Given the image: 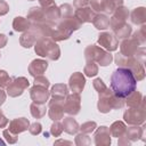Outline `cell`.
<instances>
[{
    "mask_svg": "<svg viewBox=\"0 0 146 146\" xmlns=\"http://www.w3.org/2000/svg\"><path fill=\"white\" fill-rule=\"evenodd\" d=\"M136 86H137V80L135 79L132 72L129 68L119 67L113 72L111 76L112 91L121 98H125L132 91H135Z\"/></svg>",
    "mask_w": 146,
    "mask_h": 146,
    "instance_id": "6da1fadb",
    "label": "cell"
},
{
    "mask_svg": "<svg viewBox=\"0 0 146 146\" xmlns=\"http://www.w3.org/2000/svg\"><path fill=\"white\" fill-rule=\"evenodd\" d=\"M34 50L36 55L41 57H46L49 60H57L60 56V49L57 43L47 36L40 38L34 43Z\"/></svg>",
    "mask_w": 146,
    "mask_h": 146,
    "instance_id": "7a4b0ae2",
    "label": "cell"
},
{
    "mask_svg": "<svg viewBox=\"0 0 146 146\" xmlns=\"http://www.w3.org/2000/svg\"><path fill=\"white\" fill-rule=\"evenodd\" d=\"M98 95H99L98 111L102 113H108L112 108H122L124 105V99L116 96L108 88Z\"/></svg>",
    "mask_w": 146,
    "mask_h": 146,
    "instance_id": "3957f363",
    "label": "cell"
},
{
    "mask_svg": "<svg viewBox=\"0 0 146 146\" xmlns=\"http://www.w3.org/2000/svg\"><path fill=\"white\" fill-rule=\"evenodd\" d=\"M115 63L120 66V67H125V68H129L135 79L137 81H140L145 78V70H144V65L143 63L137 59L135 56H131V57H125L121 54H117L115 56Z\"/></svg>",
    "mask_w": 146,
    "mask_h": 146,
    "instance_id": "277c9868",
    "label": "cell"
},
{
    "mask_svg": "<svg viewBox=\"0 0 146 146\" xmlns=\"http://www.w3.org/2000/svg\"><path fill=\"white\" fill-rule=\"evenodd\" d=\"M84 57L87 60H94L100 66H107L113 60V56L108 51H105L95 44L88 46L84 49Z\"/></svg>",
    "mask_w": 146,
    "mask_h": 146,
    "instance_id": "5b68a950",
    "label": "cell"
},
{
    "mask_svg": "<svg viewBox=\"0 0 146 146\" xmlns=\"http://www.w3.org/2000/svg\"><path fill=\"white\" fill-rule=\"evenodd\" d=\"M30 86V82L24 76H19V78H15L11 80L10 84L7 87V94L10 97H18L21 96L25 89H27Z\"/></svg>",
    "mask_w": 146,
    "mask_h": 146,
    "instance_id": "8992f818",
    "label": "cell"
},
{
    "mask_svg": "<svg viewBox=\"0 0 146 146\" xmlns=\"http://www.w3.org/2000/svg\"><path fill=\"white\" fill-rule=\"evenodd\" d=\"M63 107H64V112L70 114V115H76L80 112L81 108V97L79 94H71L67 95L64 99L63 103Z\"/></svg>",
    "mask_w": 146,
    "mask_h": 146,
    "instance_id": "52a82bcc",
    "label": "cell"
},
{
    "mask_svg": "<svg viewBox=\"0 0 146 146\" xmlns=\"http://www.w3.org/2000/svg\"><path fill=\"white\" fill-rule=\"evenodd\" d=\"M124 121L130 125H139L145 122L146 113L143 108H131L127 110L123 114Z\"/></svg>",
    "mask_w": 146,
    "mask_h": 146,
    "instance_id": "ba28073f",
    "label": "cell"
},
{
    "mask_svg": "<svg viewBox=\"0 0 146 146\" xmlns=\"http://www.w3.org/2000/svg\"><path fill=\"white\" fill-rule=\"evenodd\" d=\"M128 16H129V11H128V9L125 8V7H119L114 13H113V15H112V17H111V19H110V26H111V29H112V31H114V30H116L117 27H120V26H122L123 24H125L127 22H125V19L128 18Z\"/></svg>",
    "mask_w": 146,
    "mask_h": 146,
    "instance_id": "9c48e42d",
    "label": "cell"
},
{
    "mask_svg": "<svg viewBox=\"0 0 146 146\" xmlns=\"http://www.w3.org/2000/svg\"><path fill=\"white\" fill-rule=\"evenodd\" d=\"M63 103H64V100H62V99H55V98H52L49 102L48 114H49V116H50V119L52 121H58V120L63 119V116H64Z\"/></svg>",
    "mask_w": 146,
    "mask_h": 146,
    "instance_id": "30bf717a",
    "label": "cell"
},
{
    "mask_svg": "<svg viewBox=\"0 0 146 146\" xmlns=\"http://www.w3.org/2000/svg\"><path fill=\"white\" fill-rule=\"evenodd\" d=\"M98 43L102 47H104L105 49H107L108 51L116 50L117 49V46H119L117 38L115 35H113L112 33H110V32H104V33L99 34Z\"/></svg>",
    "mask_w": 146,
    "mask_h": 146,
    "instance_id": "8fae6325",
    "label": "cell"
},
{
    "mask_svg": "<svg viewBox=\"0 0 146 146\" xmlns=\"http://www.w3.org/2000/svg\"><path fill=\"white\" fill-rule=\"evenodd\" d=\"M30 96L32 98V100L34 103H39V104H44L49 96H50V92L47 90V88L44 87H40V86H33L31 89H30Z\"/></svg>",
    "mask_w": 146,
    "mask_h": 146,
    "instance_id": "7c38bea8",
    "label": "cell"
},
{
    "mask_svg": "<svg viewBox=\"0 0 146 146\" xmlns=\"http://www.w3.org/2000/svg\"><path fill=\"white\" fill-rule=\"evenodd\" d=\"M139 49V44L137 41H135L132 38L131 39H125L121 42L120 44V54L125 56V57H131L137 54Z\"/></svg>",
    "mask_w": 146,
    "mask_h": 146,
    "instance_id": "4fadbf2b",
    "label": "cell"
},
{
    "mask_svg": "<svg viewBox=\"0 0 146 146\" xmlns=\"http://www.w3.org/2000/svg\"><path fill=\"white\" fill-rule=\"evenodd\" d=\"M27 21L30 22L31 26H38V25H41L47 22L43 10L38 7H32L30 9V11L27 14Z\"/></svg>",
    "mask_w": 146,
    "mask_h": 146,
    "instance_id": "5bb4252c",
    "label": "cell"
},
{
    "mask_svg": "<svg viewBox=\"0 0 146 146\" xmlns=\"http://www.w3.org/2000/svg\"><path fill=\"white\" fill-rule=\"evenodd\" d=\"M84 84H86V79H84L82 73L75 72V73H73L71 75L70 81H68V86H70V88H71V90L73 92L80 94L83 90Z\"/></svg>",
    "mask_w": 146,
    "mask_h": 146,
    "instance_id": "9a60e30c",
    "label": "cell"
},
{
    "mask_svg": "<svg viewBox=\"0 0 146 146\" xmlns=\"http://www.w3.org/2000/svg\"><path fill=\"white\" fill-rule=\"evenodd\" d=\"M74 16L82 24V23L92 22L94 17L96 16V13L90 8V6H86L82 8H76V10L74 11Z\"/></svg>",
    "mask_w": 146,
    "mask_h": 146,
    "instance_id": "2e32d148",
    "label": "cell"
},
{
    "mask_svg": "<svg viewBox=\"0 0 146 146\" xmlns=\"http://www.w3.org/2000/svg\"><path fill=\"white\" fill-rule=\"evenodd\" d=\"M127 98V105L131 108H143L145 110V97L139 91H132Z\"/></svg>",
    "mask_w": 146,
    "mask_h": 146,
    "instance_id": "e0dca14e",
    "label": "cell"
},
{
    "mask_svg": "<svg viewBox=\"0 0 146 146\" xmlns=\"http://www.w3.org/2000/svg\"><path fill=\"white\" fill-rule=\"evenodd\" d=\"M95 144L98 146H106L111 144V133L107 127H99L95 132Z\"/></svg>",
    "mask_w": 146,
    "mask_h": 146,
    "instance_id": "ac0fdd59",
    "label": "cell"
},
{
    "mask_svg": "<svg viewBox=\"0 0 146 146\" xmlns=\"http://www.w3.org/2000/svg\"><path fill=\"white\" fill-rule=\"evenodd\" d=\"M39 39H40L39 34H38L33 29L30 27V29L27 30V32L23 33L22 36L19 38V43H21L24 48H30V47H32Z\"/></svg>",
    "mask_w": 146,
    "mask_h": 146,
    "instance_id": "d6986e66",
    "label": "cell"
},
{
    "mask_svg": "<svg viewBox=\"0 0 146 146\" xmlns=\"http://www.w3.org/2000/svg\"><path fill=\"white\" fill-rule=\"evenodd\" d=\"M48 67V63L47 60L43 59H34L31 62V64L29 65V73L32 76H38V75H42L46 70Z\"/></svg>",
    "mask_w": 146,
    "mask_h": 146,
    "instance_id": "ffe728a7",
    "label": "cell"
},
{
    "mask_svg": "<svg viewBox=\"0 0 146 146\" xmlns=\"http://www.w3.org/2000/svg\"><path fill=\"white\" fill-rule=\"evenodd\" d=\"M29 125H30V122L25 117H17V119H14L13 121H10L9 123V130L16 135L25 131L29 129Z\"/></svg>",
    "mask_w": 146,
    "mask_h": 146,
    "instance_id": "44dd1931",
    "label": "cell"
},
{
    "mask_svg": "<svg viewBox=\"0 0 146 146\" xmlns=\"http://www.w3.org/2000/svg\"><path fill=\"white\" fill-rule=\"evenodd\" d=\"M123 0H100V11L105 14H113L119 7H121Z\"/></svg>",
    "mask_w": 146,
    "mask_h": 146,
    "instance_id": "7402d4cb",
    "label": "cell"
},
{
    "mask_svg": "<svg viewBox=\"0 0 146 146\" xmlns=\"http://www.w3.org/2000/svg\"><path fill=\"white\" fill-rule=\"evenodd\" d=\"M144 129L145 127H141V128H138L137 125H132L128 129H125V133L124 136L130 140V141H135L137 139H141V140H145V137H144Z\"/></svg>",
    "mask_w": 146,
    "mask_h": 146,
    "instance_id": "603a6c76",
    "label": "cell"
},
{
    "mask_svg": "<svg viewBox=\"0 0 146 146\" xmlns=\"http://www.w3.org/2000/svg\"><path fill=\"white\" fill-rule=\"evenodd\" d=\"M131 22L136 25H144L146 22V9L144 7L135 8L131 11Z\"/></svg>",
    "mask_w": 146,
    "mask_h": 146,
    "instance_id": "cb8c5ba5",
    "label": "cell"
},
{
    "mask_svg": "<svg viewBox=\"0 0 146 146\" xmlns=\"http://www.w3.org/2000/svg\"><path fill=\"white\" fill-rule=\"evenodd\" d=\"M50 95L55 99H62V100H64L65 97L68 95L67 94V86L64 84V83H57V84L52 86L51 91H50Z\"/></svg>",
    "mask_w": 146,
    "mask_h": 146,
    "instance_id": "d4e9b609",
    "label": "cell"
},
{
    "mask_svg": "<svg viewBox=\"0 0 146 146\" xmlns=\"http://www.w3.org/2000/svg\"><path fill=\"white\" fill-rule=\"evenodd\" d=\"M43 13H44V16H46V19L48 22H51V23H56L59 18H60V11H59V7H57L56 5L50 7V8H47V9H42Z\"/></svg>",
    "mask_w": 146,
    "mask_h": 146,
    "instance_id": "484cf974",
    "label": "cell"
},
{
    "mask_svg": "<svg viewBox=\"0 0 146 146\" xmlns=\"http://www.w3.org/2000/svg\"><path fill=\"white\" fill-rule=\"evenodd\" d=\"M63 130L70 135H74L79 130V124L73 117H71V116L65 117L63 121Z\"/></svg>",
    "mask_w": 146,
    "mask_h": 146,
    "instance_id": "4316f807",
    "label": "cell"
},
{
    "mask_svg": "<svg viewBox=\"0 0 146 146\" xmlns=\"http://www.w3.org/2000/svg\"><path fill=\"white\" fill-rule=\"evenodd\" d=\"M92 23H94L96 29L105 30L110 26V18L104 14H96V16L92 19Z\"/></svg>",
    "mask_w": 146,
    "mask_h": 146,
    "instance_id": "83f0119b",
    "label": "cell"
},
{
    "mask_svg": "<svg viewBox=\"0 0 146 146\" xmlns=\"http://www.w3.org/2000/svg\"><path fill=\"white\" fill-rule=\"evenodd\" d=\"M30 26H31V24H30V22H29L26 18L21 17V16L14 18L13 27H14V30H15L16 32H24V31H27V30L30 29Z\"/></svg>",
    "mask_w": 146,
    "mask_h": 146,
    "instance_id": "f1b7e54d",
    "label": "cell"
},
{
    "mask_svg": "<svg viewBox=\"0 0 146 146\" xmlns=\"http://www.w3.org/2000/svg\"><path fill=\"white\" fill-rule=\"evenodd\" d=\"M125 129H127V128H125V124H124L122 121H115V122L111 125V128H110V133H111L112 137H117V138H120V137L124 136Z\"/></svg>",
    "mask_w": 146,
    "mask_h": 146,
    "instance_id": "f546056e",
    "label": "cell"
},
{
    "mask_svg": "<svg viewBox=\"0 0 146 146\" xmlns=\"http://www.w3.org/2000/svg\"><path fill=\"white\" fill-rule=\"evenodd\" d=\"M30 108H31V114H32V116L35 117V119L42 117V116L46 114V111H47L44 104H39V103H34V102L31 104Z\"/></svg>",
    "mask_w": 146,
    "mask_h": 146,
    "instance_id": "4dcf8cb0",
    "label": "cell"
},
{
    "mask_svg": "<svg viewBox=\"0 0 146 146\" xmlns=\"http://www.w3.org/2000/svg\"><path fill=\"white\" fill-rule=\"evenodd\" d=\"M115 33V36L119 38V39H128V36H130L131 32H132V29L129 24H123L122 26L117 27L116 30L113 31Z\"/></svg>",
    "mask_w": 146,
    "mask_h": 146,
    "instance_id": "1f68e13d",
    "label": "cell"
},
{
    "mask_svg": "<svg viewBox=\"0 0 146 146\" xmlns=\"http://www.w3.org/2000/svg\"><path fill=\"white\" fill-rule=\"evenodd\" d=\"M84 74L89 78L91 76H95L97 73H98V66L96 64V62L94 60H87V64L84 66V70H83Z\"/></svg>",
    "mask_w": 146,
    "mask_h": 146,
    "instance_id": "d6a6232c",
    "label": "cell"
},
{
    "mask_svg": "<svg viewBox=\"0 0 146 146\" xmlns=\"http://www.w3.org/2000/svg\"><path fill=\"white\" fill-rule=\"evenodd\" d=\"M146 27H145V25H141V27L137 31V32H135V34H133V36H132V39L135 40V41H137V43L139 44V46H143L144 43H145V41H146Z\"/></svg>",
    "mask_w": 146,
    "mask_h": 146,
    "instance_id": "836d02e7",
    "label": "cell"
},
{
    "mask_svg": "<svg viewBox=\"0 0 146 146\" xmlns=\"http://www.w3.org/2000/svg\"><path fill=\"white\" fill-rule=\"evenodd\" d=\"M11 78L8 75V73L3 70H0V88H7L10 82H11Z\"/></svg>",
    "mask_w": 146,
    "mask_h": 146,
    "instance_id": "e575fe53",
    "label": "cell"
},
{
    "mask_svg": "<svg viewBox=\"0 0 146 146\" xmlns=\"http://www.w3.org/2000/svg\"><path fill=\"white\" fill-rule=\"evenodd\" d=\"M59 11H60V18H65V17H68L73 14V8L71 5L64 3L59 7Z\"/></svg>",
    "mask_w": 146,
    "mask_h": 146,
    "instance_id": "d590c367",
    "label": "cell"
},
{
    "mask_svg": "<svg viewBox=\"0 0 146 146\" xmlns=\"http://www.w3.org/2000/svg\"><path fill=\"white\" fill-rule=\"evenodd\" d=\"M96 127H97L96 122H94V121H88V122L83 123V124L81 125V128H79V129H81V131H82L83 133H90V132H92V131L95 130Z\"/></svg>",
    "mask_w": 146,
    "mask_h": 146,
    "instance_id": "8d00e7d4",
    "label": "cell"
},
{
    "mask_svg": "<svg viewBox=\"0 0 146 146\" xmlns=\"http://www.w3.org/2000/svg\"><path fill=\"white\" fill-rule=\"evenodd\" d=\"M63 131H64V130H63V124H60L58 121H55V122L52 123L51 128H50L51 135L55 136V137H58V136H60V133H62Z\"/></svg>",
    "mask_w": 146,
    "mask_h": 146,
    "instance_id": "74e56055",
    "label": "cell"
},
{
    "mask_svg": "<svg viewBox=\"0 0 146 146\" xmlns=\"http://www.w3.org/2000/svg\"><path fill=\"white\" fill-rule=\"evenodd\" d=\"M75 144L76 145H89L90 144V138L88 137V133H79L75 138Z\"/></svg>",
    "mask_w": 146,
    "mask_h": 146,
    "instance_id": "f35d334b",
    "label": "cell"
},
{
    "mask_svg": "<svg viewBox=\"0 0 146 146\" xmlns=\"http://www.w3.org/2000/svg\"><path fill=\"white\" fill-rule=\"evenodd\" d=\"M34 84L35 86H40V87H44V88H48L49 87V80L43 76V75H38V76H34Z\"/></svg>",
    "mask_w": 146,
    "mask_h": 146,
    "instance_id": "ab89813d",
    "label": "cell"
},
{
    "mask_svg": "<svg viewBox=\"0 0 146 146\" xmlns=\"http://www.w3.org/2000/svg\"><path fill=\"white\" fill-rule=\"evenodd\" d=\"M94 88L97 90L98 94H100V92H103V91H105L107 89L106 84L103 82V80L100 78H97V79L94 80Z\"/></svg>",
    "mask_w": 146,
    "mask_h": 146,
    "instance_id": "60d3db41",
    "label": "cell"
},
{
    "mask_svg": "<svg viewBox=\"0 0 146 146\" xmlns=\"http://www.w3.org/2000/svg\"><path fill=\"white\" fill-rule=\"evenodd\" d=\"M3 136H5V138L7 139V141L9 144H15L17 141V135L14 133V132H11L9 129H7V130L3 131Z\"/></svg>",
    "mask_w": 146,
    "mask_h": 146,
    "instance_id": "b9f144b4",
    "label": "cell"
},
{
    "mask_svg": "<svg viewBox=\"0 0 146 146\" xmlns=\"http://www.w3.org/2000/svg\"><path fill=\"white\" fill-rule=\"evenodd\" d=\"M41 130H42V127L39 122H34L31 125H29V131L31 135H39L41 132Z\"/></svg>",
    "mask_w": 146,
    "mask_h": 146,
    "instance_id": "7bdbcfd3",
    "label": "cell"
},
{
    "mask_svg": "<svg viewBox=\"0 0 146 146\" xmlns=\"http://www.w3.org/2000/svg\"><path fill=\"white\" fill-rule=\"evenodd\" d=\"M9 11V5L5 0H0V16L6 15Z\"/></svg>",
    "mask_w": 146,
    "mask_h": 146,
    "instance_id": "ee69618b",
    "label": "cell"
},
{
    "mask_svg": "<svg viewBox=\"0 0 146 146\" xmlns=\"http://www.w3.org/2000/svg\"><path fill=\"white\" fill-rule=\"evenodd\" d=\"M39 2H40V6L42 7V9H47V8H50L56 5L54 0H39Z\"/></svg>",
    "mask_w": 146,
    "mask_h": 146,
    "instance_id": "f6af8a7d",
    "label": "cell"
},
{
    "mask_svg": "<svg viewBox=\"0 0 146 146\" xmlns=\"http://www.w3.org/2000/svg\"><path fill=\"white\" fill-rule=\"evenodd\" d=\"M89 2H90V0H74L73 6L75 8H82V7L89 6Z\"/></svg>",
    "mask_w": 146,
    "mask_h": 146,
    "instance_id": "bcb514c9",
    "label": "cell"
},
{
    "mask_svg": "<svg viewBox=\"0 0 146 146\" xmlns=\"http://www.w3.org/2000/svg\"><path fill=\"white\" fill-rule=\"evenodd\" d=\"M8 119L3 115V113H2V111L0 110V128H5L7 124H8Z\"/></svg>",
    "mask_w": 146,
    "mask_h": 146,
    "instance_id": "7dc6e473",
    "label": "cell"
},
{
    "mask_svg": "<svg viewBox=\"0 0 146 146\" xmlns=\"http://www.w3.org/2000/svg\"><path fill=\"white\" fill-rule=\"evenodd\" d=\"M7 44V36L5 34H0V48L5 47Z\"/></svg>",
    "mask_w": 146,
    "mask_h": 146,
    "instance_id": "c3c4849f",
    "label": "cell"
},
{
    "mask_svg": "<svg viewBox=\"0 0 146 146\" xmlns=\"http://www.w3.org/2000/svg\"><path fill=\"white\" fill-rule=\"evenodd\" d=\"M5 100H6V92L2 89H0V105H2Z\"/></svg>",
    "mask_w": 146,
    "mask_h": 146,
    "instance_id": "681fc988",
    "label": "cell"
},
{
    "mask_svg": "<svg viewBox=\"0 0 146 146\" xmlns=\"http://www.w3.org/2000/svg\"><path fill=\"white\" fill-rule=\"evenodd\" d=\"M55 144H72V143H70V141H63V140H58V141H56Z\"/></svg>",
    "mask_w": 146,
    "mask_h": 146,
    "instance_id": "f907efd6",
    "label": "cell"
},
{
    "mask_svg": "<svg viewBox=\"0 0 146 146\" xmlns=\"http://www.w3.org/2000/svg\"><path fill=\"white\" fill-rule=\"evenodd\" d=\"M0 145H5V141H3V140H1V139H0Z\"/></svg>",
    "mask_w": 146,
    "mask_h": 146,
    "instance_id": "816d5d0a",
    "label": "cell"
},
{
    "mask_svg": "<svg viewBox=\"0 0 146 146\" xmlns=\"http://www.w3.org/2000/svg\"><path fill=\"white\" fill-rule=\"evenodd\" d=\"M30 1H33V0H30Z\"/></svg>",
    "mask_w": 146,
    "mask_h": 146,
    "instance_id": "f5cc1de1",
    "label": "cell"
}]
</instances>
